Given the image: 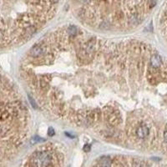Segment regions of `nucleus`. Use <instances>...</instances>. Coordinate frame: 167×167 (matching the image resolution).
Segmentation results:
<instances>
[{
  "mask_svg": "<svg viewBox=\"0 0 167 167\" xmlns=\"http://www.w3.org/2000/svg\"><path fill=\"white\" fill-rule=\"evenodd\" d=\"M68 34H70V36H75L77 34V28L74 25H71L68 28Z\"/></svg>",
  "mask_w": 167,
  "mask_h": 167,
  "instance_id": "9",
  "label": "nucleus"
},
{
  "mask_svg": "<svg viewBox=\"0 0 167 167\" xmlns=\"http://www.w3.org/2000/svg\"><path fill=\"white\" fill-rule=\"evenodd\" d=\"M90 149H91V146L89 145H85L84 146V150H85V151H89L90 150Z\"/></svg>",
  "mask_w": 167,
  "mask_h": 167,
  "instance_id": "12",
  "label": "nucleus"
},
{
  "mask_svg": "<svg viewBox=\"0 0 167 167\" xmlns=\"http://www.w3.org/2000/svg\"><path fill=\"white\" fill-rule=\"evenodd\" d=\"M98 164L100 166H110L111 164H112V161H111V160L109 157L103 156V157H101V158L99 160Z\"/></svg>",
  "mask_w": 167,
  "mask_h": 167,
  "instance_id": "8",
  "label": "nucleus"
},
{
  "mask_svg": "<svg viewBox=\"0 0 167 167\" xmlns=\"http://www.w3.org/2000/svg\"><path fill=\"white\" fill-rule=\"evenodd\" d=\"M54 134H55V132H54V130H53V128H49L48 130V136H54Z\"/></svg>",
  "mask_w": 167,
  "mask_h": 167,
  "instance_id": "10",
  "label": "nucleus"
},
{
  "mask_svg": "<svg viewBox=\"0 0 167 167\" xmlns=\"http://www.w3.org/2000/svg\"><path fill=\"white\" fill-rule=\"evenodd\" d=\"M149 128L147 127L146 125H144L139 126L136 130L137 136L139 137L140 139H145V138H146V137L149 136Z\"/></svg>",
  "mask_w": 167,
  "mask_h": 167,
  "instance_id": "5",
  "label": "nucleus"
},
{
  "mask_svg": "<svg viewBox=\"0 0 167 167\" xmlns=\"http://www.w3.org/2000/svg\"><path fill=\"white\" fill-rule=\"evenodd\" d=\"M29 101H30V103L32 104V105H33V107H34V108H37V105H36L35 101H34V100H33V98L29 97Z\"/></svg>",
  "mask_w": 167,
  "mask_h": 167,
  "instance_id": "11",
  "label": "nucleus"
},
{
  "mask_svg": "<svg viewBox=\"0 0 167 167\" xmlns=\"http://www.w3.org/2000/svg\"><path fill=\"white\" fill-rule=\"evenodd\" d=\"M8 84L0 75V162L18 140L14 136L12 123L19 114L18 105L10 100L11 91Z\"/></svg>",
  "mask_w": 167,
  "mask_h": 167,
  "instance_id": "1",
  "label": "nucleus"
},
{
  "mask_svg": "<svg viewBox=\"0 0 167 167\" xmlns=\"http://www.w3.org/2000/svg\"><path fill=\"white\" fill-rule=\"evenodd\" d=\"M95 48H96V40L94 39L92 40H89L87 43L84 48V52L88 55H91L95 52Z\"/></svg>",
  "mask_w": 167,
  "mask_h": 167,
  "instance_id": "4",
  "label": "nucleus"
},
{
  "mask_svg": "<svg viewBox=\"0 0 167 167\" xmlns=\"http://www.w3.org/2000/svg\"><path fill=\"white\" fill-rule=\"evenodd\" d=\"M162 64V59L161 57L158 54H154L150 58V65L152 66L155 69H157L159 67H160Z\"/></svg>",
  "mask_w": 167,
  "mask_h": 167,
  "instance_id": "6",
  "label": "nucleus"
},
{
  "mask_svg": "<svg viewBox=\"0 0 167 167\" xmlns=\"http://www.w3.org/2000/svg\"><path fill=\"white\" fill-rule=\"evenodd\" d=\"M53 155L50 151H36L31 157V166H51Z\"/></svg>",
  "mask_w": 167,
  "mask_h": 167,
  "instance_id": "2",
  "label": "nucleus"
},
{
  "mask_svg": "<svg viewBox=\"0 0 167 167\" xmlns=\"http://www.w3.org/2000/svg\"><path fill=\"white\" fill-rule=\"evenodd\" d=\"M45 52V48L41 44H35L30 49V55L34 58H38L43 55Z\"/></svg>",
  "mask_w": 167,
  "mask_h": 167,
  "instance_id": "3",
  "label": "nucleus"
},
{
  "mask_svg": "<svg viewBox=\"0 0 167 167\" xmlns=\"http://www.w3.org/2000/svg\"><path fill=\"white\" fill-rule=\"evenodd\" d=\"M36 32V28L34 26H29L27 27L26 29H24L23 33V37L24 38H29L33 35Z\"/></svg>",
  "mask_w": 167,
  "mask_h": 167,
  "instance_id": "7",
  "label": "nucleus"
},
{
  "mask_svg": "<svg viewBox=\"0 0 167 167\" xmlns=\"http://www.w3.org/2000/svg\"><path fill=\"white\" fill-rule=\"evenodd\" d=\"M53 4H57L58 2H59V0H50Z\"/></svg>",
  "mask_w": 167,
  "mask_h": 167,
  "instance_id": "14",
  "label": "nucleus"
},
{
  "mask_svg": "<svg viewBox=\"0 0 167 167\" xmlns=\"http://www.w3.org/2000/svg\"><path fill=\"white\" fill-rule=\"evenodd\" d=\"M164 141L167 143V130L164 132Z\"/></svg>",
  "mask_w": 167,
  "mask_h": 167,
  "instance_id": "13",
  "label": "nucleus"
}]
</instances>
